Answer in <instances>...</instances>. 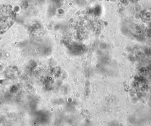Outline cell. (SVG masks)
<instances>
[{
    "label": "cell",
    "instance_id": "1",
    "mask_svg": "<svg viewBox=\"0 0 151 126\" xmlns=\"http://www.w3.org/2000/svg\"><path fill=\"white\" fill-rule=\"evenodd\" d=\"M15 12L11 5L0 4V32L7 30L15 19Z\"/></svg>",
    "mask_w": 151,
    "mask_h": 126
}]
</instances>
